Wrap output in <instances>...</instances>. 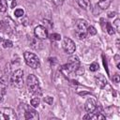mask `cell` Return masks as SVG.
<instances>
[{
  "label": "cell",
  "instance_id": "obj_1",
  "mask_svg": "<svg viewBox=\"0 0 120 120\" xmlns=\"http://www.w3.org/2000/svg\"><path fill=\"white\" fill-rule=\"evenodd\" d=\"M19 112L21 116H23L24 119H33V120H38V112L34 109V107L29 106L25 103H21L19 106Z\"/></svg>",
  "mask_w": 120,
  "mask_h": 120
},
{
  "label": "cell",
  "instance_id": "obj_2",
  "mask_svg": "<svg viewBox=\"0 0 120 120\" xmlns=\"http://www.w3.org/2000/svg\"><path fill=\"white\" fill-rule=\"evenodd\" d=\"M26 84H27L28 92L31 93L32 95L38 97V96L41 94V89H40L39 82H38V78H37L34 74H30V75L27 77Z\"/></svg>",
  "mask_w": 120,
  "mask_h": 120
},
{
  "label": "cell",
  "instance_id": "obj_3",
  "mask_svg": "<svg viewBox=\"0 0 120 120\" xmlns=\"http://www.w3.org/2000/svg\"><path fill=\"white\" fill-rule=\"evenodd\" d=\"M68 63L61 67V71L66 75L68 76L72 72H76V70L80 68V61L77 56L70 57L68 59Z\"/></svg>",
  "mask_w": 120,
  "mask_h": 120
},
{
  "label": "cell",
  "instance_id": "obj_4",
  "mask_svg": "<svg viewBox=\"0 0 120 120\" xmlns=\"http://www.w3.org/2000/svg\"><path fill=\"white\" fill-rule=\"evenodd\" d=\"M87 22L84 20H78L75 23V34L79 39H84L87 37Z\"/></svg>",
  "mask_w": 120,
  "mask_h": 120
},
{
  "label": "cell",
  "instance_id": "obj_5",
  "mask_svg": "<svg viewBox=\"0 0 120 120\" xmlns=\"http://www.w3.org/2000/svg\"><path fill=\"white\" fill-rule=\"evenodd\" d=\"M23 57H24V60H25L26 64L30 68H39L40 61H39L38 57L35 53L30 52H25L24 54H23Z\"/></svg>",
  "mask_w": 120,
  "mask_h": 120
},
{
  "label": "cell",
  "instance_id": "obj_6",
  "mask_svg": "<svg viewBox=\"0 0 120 120\" xmlns=\"http://www.w3.org/2000/svg\"><path fill=\"white\" fill-rule=\"evenodd\" d=\"M11 83L17 88H22L23 85V71L22 69L15 70L11 75Z\"/></svg>",
  "mask_w": 120,
  "mask_h": 120
},
{
  "label": "cell",
  "instance_id": "obj_7",
  "mask_svg": "<svg viewBox=\"0 0 120 120\" xmlns=\"http://www.w3.org/2000/svg\"><path fill=\"white\" fill-rule=\"evenodd\" d=\"M17 114L11 108H0V120H16Z\"/></svg>",
  "mask_w": 120,
  "mask_h": 120
},
{
  "label": "cell",
  "instance_id": "obj_8",
  "mask_svg": "<svg viewBox=\"0 0 120 120\" xmlns=\"http://www.w3.org/2000/svg\"><path fill=\"white\" fill-rule=\"evenodd\" d=\"M63 49L65 50V52L68 54H71L75 52L76 50V46L75 43L73 42L72 39H70L69 38H65L63 40Z\"/></svg>",
  "mask_w": 120,
  "mask_h": 120
},
{
  "label": "cell",
  "instance_id": "obj_9",
  "mask_svg": "<svg viewBox=\"0 0 120 120\" xmlns=\"http://www.w3.org/2000/svg\"><path fill=\"white\" fill-rule=\"evenodd\" d=\"M34 34L38 39H45L48 38V31L46 27L42 25H38L34 30Z\"/></svg>",
  "mask_w": 120,
  "mask_h": 120
},
{
  "label": "cell",
  "instance_id": "obj_10",
  "mask_svg": "<svg viewBox=\"0 0 120 120\" xmlns=\"http://www.w3.org/2000/svg\"><path fill=\"white\" fill-rule=\"evenodd\" d=\"M84 108H85V111L87 112H96V110H97V102L95 101L94 98H88L86 100V102H85Z\"/></svg>",
  "mask_w": 120,
  "mask_h": 120
},
{
  "label": "cell",
  "instance_id": "obj_11",
  "mask_svg": "<svg viewBox=\"0 0 120 120\" xmlns=\"http://www.w3.org/2000/svg\"><path fill=\"white\" fill-rule=\"evenodd\" d=\"M95 81L98 86H99L100 88H103L106 84H107V80L106 78L102 75V74H98L95 76Z\"/></svg>",
  "mask_w": 120,
  "mask_h": 120
},
{
  "label": "cell",
  "instance_id": "obj_12",
  "mask_svg": "<svg viewBox=\"0 0 120 120\" xmlns=\"http://www.w3.org/2000/svg\"><path fill=\"white\" fill-rule=\"evenodd\" d=\"M105 116L102 115L100 112H88V114L83 116V119H104Z\"/></svg>",
  "mask_w": 120,
  "mask_h": 120
},
{
  "label": "cell",
  "instance_id": "obj_13",
  "mask_svg": "<svg viewBox=\"0 0 120 120\" xmlns=\"http://www.w3.org/2000/svg\"><path fill=\"white\" fill-rule=\"evenodd\" d=\"M111 2H112V0H99L97 6L98 8H100L101 9H106L111 5Z\"/></svg>",
  "mask_w": 120,
  "mask_h": 120
},
{
  "label": "cell",
  "instance_id": "obj_14",
  "mask_svg": "<svg viewBox=\"0 0 120 120\" xmlns=\"http://www.w3.org/2000/svg\"><path fill=\"white\" fill-rule=\"evenodd\" d=\"M76 1L79 4V6L83 9H88L91 6L90 0H76Z\"/></svg>",
  "mask_w": 120,
  "mask_h": 120
},
{
  "label": "cell",
  "instance_id": "obj_15",
  "mask_svg": "<svg viewBox=\"0 0 120 120\" xmlns=\"http://www.w3.org/2000/svg\"><path fill=\"white\" fill-rule=\"evenodd\" d=\"M39 98L38 97V96H35L32 99H31V105L34 107V108H36V107H38V105H39Z\"/></svg>",
  "mask_w": 120,
  "mask_h": 120
},
{
  "label": "cell",
  "instance_id": "obj_16",
  "mask_svg": "<svg viewBox=\"0 0 120 120\" xmlns=\"http://www.w3.org/2000/svg\"><path fill=\"white\" fill-rule=\"evenodd\" d=\"M8 8V3L6 0H0V11L5 12Z\"/></svg>",
  "mask_w": 120,
  "mask_h": 120
},
{
  "label": "cell",
  "instance_id": "obj_17",
  "mask_svg": "<svg viewBox=\"0 0 120 120\" xmlns=\"http://www.w3.org/2000/svg\"><path fill=\"white\" fill-rule=\"evenodd\" d=\"M87 34L90 35V36H94L97 34V30L94 26L90 25V26H87Z\"/></svg>",
  "mask_w": 120,
  "mask_h": 120
},
{
  "label": "cell",
  "instance_id": "obj_18",
  "mask_svg": "<svg viewBox=\"0 0 120 120\" xmlns=\"http://www.w3.org/2000/svg\"><path fill=\"white\" fill-rule=\"evenodd\" d=\"M106 28H107V32H108L110 35H113V34H114V29H113L112 25L110 22H107V23H106Z\"/></svg>",
  "mask_w": 120,
  "mask_h": 120
},
{
  "label": "cell",
  "instance_id": "obj_19",
  "mask_svg": "<svg viewBox=\"0 0 120 120\" xmlns=\"http://www.w3.org/2000/svg\"><path fill=\"white\" fill-rule=\"evenodd\" d=\"M12 45H13V43L9 39H5L3 41V47L4 48H10V47H12Z\"/></svg>",
  "mask_w": 120,
  "mask_h": 120
},
{
  "label": "cell",
  "instance_id": "obj_20",
  "mask_svg": "<svg viewBox=\"0 0 120 120\" xmlns=\"http://www.w3.org/2000/svg\"><path fill=\"white\" fill-rule=\"evenodd\" d=\"M14 14H15L16 17H22V16H23L24 11H23V9H22V8H17V9L14 11Z\"/></svg>",
  "mask_w": 120,
  "mask_h": 120
},
{
  "label": "cell",
  "instance_id": "obj_21",
  "mask_svg": "<svg viewBox=\"0 0 120 120\" xmlns=\"http://www.w3.org/2000/svg\"><path fill=\"white\" fill-rule=\"evenodd\" d=\"M89 69H90L91 71H96V70H98V64L96 63V62L92 63V64L90 65V67H89Z\"/></svg>",
  "mask_w": 120,
  "mask_h": 120
},
{
  "label": "cell",
  "instance_id": "obj_22",
  "mask_svg": "<svg viewBox=\"0 0 120 120\" xmlns=\"http://www.w3.org/2000/svg\"><path fill=\"white\" fill-rule=\"evenodd\" d=\"M50 38H51L52 40H60V38H61V36H60L59 34H56V33H54V34H52V35L50 36Z\"/></svg>",
  "mask_w": 120,
  "mask_h": 120
},
{
  "label": "cell",
  "instance_id": "obj_23",
  "mask_svg": "<svg viewBox=\"0 0 120 120\" xmlns=\"http://www.w3.org/2000/svg\"><path fill=\"white\" fill-rule=\"evenodd\" d=\"M44 101L47 103V104H49V105H51V104H52V101H53V99H52V97H46L45 98H44Z\"/></svg>",
  "mask_w": 120,
  "mask_h": 120
},
{
  "label": "cell",
  "instance_id": "obj_24",
  "mask_svg": "<svg viewBox=\"0 0 120 120\" xmlns=\"http://www.w3.org/2000/svg\"><path fill=\"white\" fill-rule=\"evenodd\" d=\"M119 22H120L119 19H116V20L114 21V22H113V24H114V26H115L116 31H117V32H120V26H119Z\"/></svg>",
  "mask_w": 120,
  "mask_h": 120
},
{
  "label": "cell",
  "instance_id": "obj_25",
  "mask_svg": "<svg viewBox=\"0 0 120 120\" xmlns=\"http://www.w3.org/2000/svg\"><path fill=\"white\" fill-rule=\"evenodd\" d=\"M112 81L115 82V83H118L119 82V81H120V78H119V74H115L113 77H112Z\"/></svg>",
  "mask_w": 120,
  "mask_h": 120
},
{
  "label": "cell",
  "instance_id": "obj_26",
  "mask_svg": "<svg viewBox=\"0 0 120 120\" xmlns=\"http://www.w3.org/2000/svg\"><path fill=\"white\" fill-rule=\"evenodd\" d=\"M52 2H53V4H54L55 6H60V5L63 4L64 0H52Z\"/></svg>",
  "mask_w": 120,
  "mask_h": 120
},
{
  "label": "cell",
  "instance_id": "obj_27",
  "mask_svg": "<svg viewBox=\"0 0 120 120\" xmlns=\"http://www.w3.org/2000/svg\"><path fill=\"white\" fill-rule=\"evenodd\" d=\"M4 27H5V24H4V22H0V31H3Z\"/></svg>",
  "mask_w": 120,
  "mask_h": 120
},
{
  "label": "cell",
  "instance_id": "obj_28",
  "mask_svg": "<svg viewBox=\"0 0 120 120\" xmlns=\"http://www.w3.org/2000/svg\"><path fill=\"white\" fill-rule=\"evenodd\" d=\"M108 16H109L110 18H112V17H113V16H115V12H110V13L108 14Z\"/></svg>",
  "mask_w": 120,
  "mask_h": 120
},
{
  "label": "cell",
  "instance_id": "obj_29",
  "mask_svg": "<svg viewBox=\"0 0 120 120\" xmlns=\"http://www.w3.org/2000/svg\"><path fill=\"white\" fill-rule=\"evenodd\" d=\"M2 40H3V38H2L1 37H0V42H2Z\"/></svg>",
  "mask_w": 120,
  "mask_h": 120
},
{
  "label": "cell",
  "instance_id": "obj_30",
  "mask_svg": "<svg viewBox=\"0 0 120 120\" xmlns=\"http://www.w3.org/2000/svg\"><path fill=\"white\" fill-rule=\"evenodd\" d=\"M6 1H8V0H6Z\"/></svg>",
  "mask_w": 120,
  "mask_h": 120
}]
</instances>
